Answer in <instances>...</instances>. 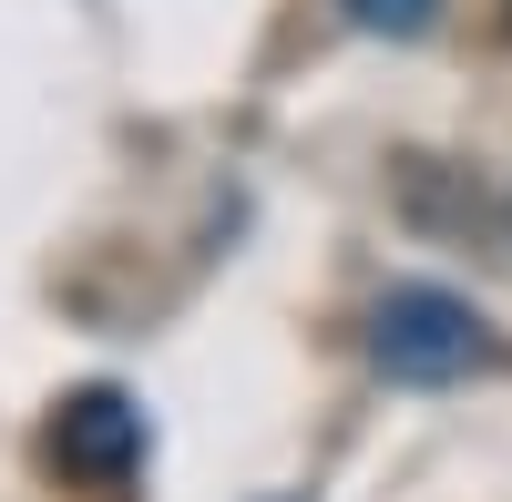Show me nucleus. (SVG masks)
Returning <instances> with one entry per match:
<instances>
[{
  "instance_id": "f257e3e1",
  "label": "nucleus",
  "mask_w": 512,
  "mask_h": 502,
  "mask_svg": "<svg viewBox=\"0 0 512 502\" xmlns=\"http://www.w3.org/2000/svg\"><path fill=\"white\" fill-rule=\"evenodd\" d=\"M369 369L400 380V390H451L472 369H492V318L472 298H451V287L410 277L369 308Z\"/></svg>"
},
{
  "instance_id": "f03ea898",
  "label": "nucleus",
  "mask_w": 512,
  "mask_h": 502,
  "mask_svg": "<svg viewBox=\"0 0 512 502\" xmlns=\"http://www.w3.org/2000/svg\"><path fill=\"white\" fill-rule=\"evenodd\" d=\"M52 462L82 472V482H123V472L144 462V410L123 400V390H72L62 421H52Z\"/></svg>"
},
{
  "instance_id": "7ed1b4c3",
  "label": "nucleus",
  "mask_w": 512,
  "mask_h": 502,
  "mask_svg": "<svg viewBox=\"0 0 512 502\" xmlns=\"http://www.w3.org/2000/svg\"><path fill=\"white\" fill-rule=\"evenodd\" d=\"M338 11H349L359 31H379V41H420L441 21V0H338Z\"/></svg>"
}]
</instances>
